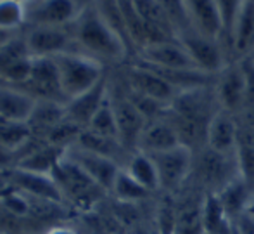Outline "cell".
I'll return each mask as SVG.
<instances>
[{"mask_svg":"<svg viewBox=\"0 0 254 234\" xmlns=\"http://www.w3.org/2000/svg\"><path fill=\"white\" fill-rule=\"evenodd\" d=\"M74 42L97 61H121L128 52L123 38L107 24L95 7L87 5L73 23Z\"/></svg>","mask_w":254,"mask_h":234,"instance_id":"1","label":"cell"},{"mask_svg":"<svg viewBox=\"0 0 254 234\" xmlns=\"http://www.w3.org/2000/svg\"><path fill=\"white\" fill-rule=\"evenodd\" d=\"M54 59H56L57 70H59L61 87H63L66 101H71L81 96L83 92L90 91L102 78H106L101 61L94 59L87 54L69 50V52L59 54Z\"/></svg>","mask_w":254,"mask_h":234,"instance_id":"2","label":"cell"},{"mask_svg":"<svg viewBox=\"0 0 254 234\" xmlns=\"http://www.w3.org/2000/svg\"><path fill=\"white\" fill-rule=\"evenodd\" d=\"M52 177L56 179L63 196L81 208H88L95 205L102 198V194L107 193L66 153L57 161Z\"/></svg>","mask_w":254,"mask_h":234,"instance_id":"3","label":"cell"},{"mask_svg":"<svg viewBox=\"0 0 254 234\" xmlns=\"http://www.w3.org/2000/svg\"><path fill=\"white\" fill-rule=\"evenodd\" d=\"M194 170L204 186L213 187V193H218L230 181L239 177L235 154L216 153L207 146L199 149L197 158H194Z\"/></svg>","mask_w":254,"mask_h":234,"instance_id":"4","label":"cell"},{"mask_svg":"<svg viewBox=\"0 0 254 234\" xmlns=\"http://www.w3.org/2000/svg\"><path fill=\"white\" fill-rule=\"evenodd\" d=\"M19 89H23L37 101H56V103L67 104L54 57H35L30 78Z\"/></svg>","mask_w":254,"mask_h":234,"instance_id":"5","label":"cell"},{"mask_svg":"<svg viewBox=\"0 0 254 234\" xmlns=\"http://www.w3.org/2000/svg\"><path fill=\"white\" fill-rule=\"evenodd\" d=\"M33 59L26 38L16 37L0 49V80L2 84L21 87L26 84L33 68Z\"/></svg>","mask_w":254,"mask_h":234,"instance_id":"6","label":"cell"},{"mask_svg":"<svg viewBox=\"0 0 254 234\" xmlns=\"http://www.w3.org/2000/svg\"><path fill=\"white\" fill-rule=\"evenodd\" d=\"M178 40L185 47L189 56L192 57L195 68L201 70L202 73L218 75L227 66L223 49H221L220 42L214 40V38L204 37V35L197 33L190 28V30L178 35Z\"/></svg>","mask_w":254,"mask_h":234,"instance_id":"7","label":"cell"},{"mask_svg":"<svg viewBox=\"0 0 254 234\" xmlns=\"http://www.w3.org/2000/svg\"><path fill=\"white\" fill-rule=\"evenodd\" d=\"M87 5L81 0H35L26 5V21L33 26L73 24Z\"/></svg>","mask_w":254,"mask_h":234,"instance_id":"8","label":"cell"},{"mask_svg":"<svg viewBox=\"0 0 254 234\" xmlns=\"http://www.w3.org/2000/svg\"><path fill=\"white\" fill-rule=\"evenodd\" d=\"M159 174V184L164 189H177L194 170V151L185 146L173 147L164 153L151 154Z\"/></svg>","mask_w":254,"mask_h":234,"instance_id":"9","label":"cell"},{"mask_svg":"<svg viewBox=\"0 0 254 234\" xmlns=\"http://www.w3.org/2000/svg\"><path fill=\"white\" fill-rule=\"evenodd\" d=\"M214 94L221 110L232 115L242 111L246 99V75L241 61L227 64L218 73Z\"/></svg>","mask_w":254,"mask_h":234,"instance_id":"10","label":"cell"},{"mask_svg":"<svg viewBox=\"0 0 254 234\" xmlns=\"http://www.w3.org/2000/svg\"><path fill=\"white\" fill-rule=\"evenodd\" d=\"M127 78L131 92L140 94V96L157 101L161 104H166V106L173 103V99L178 94L163 77H159L156 71H152L151 68H147L142 63L131 66L127 73Z\"/></svg>","mask_w":254,"mask_h":234,"instance_id":"11","label":"cell"},{"mask_svg":"<svg viewBox=\"0 0 254 234\" xmlns=\"http://www.w3.org/2000/svg\"><path fill=\"white\" fill-rule=\"evenodd\" d=\"M24 38L33 57H56L69 52L74 42L73 33L64 26H33Z\"/></svg>","mask_w":254,"mask_h":234,"instance_id":"12","label":"cell"},{"mask_svg":"<svg viewBox=\"0 0 254 234\" xmlns=\"http://www.w3.org/2000/svg\"><path fill=\"white\" fill-rule=\"evenodd\" d=\"M66 154L74 163L80 165L104 191L113 189L114 181H116L118 174H120V170H121V167L118 165L116 160L102 156V154H97V153H92V151L81 149V147L74 146V144L67 147Z\"/></svg>","mask_w":254,"mask_h":234,"instance_id":"13","label":"cell"},{"mask_svg":"<svg viewBox=\"0 0 254 234\" xmlns=\"http://www.w3.org/2000/svg\"><path fill=\"white\" fill-rule=\"evenodd\" d=\"M114 117L118 123V135L123 147H137L147 120L137 110L128 96H111Z\"/></svg>","mask_w":254,"mask_h":234,"instance_id":"14","label":"cell"},{"mask_svg":"<svg viewBox=\"0 0 254 234\" xmlns=\"http://www.w3.org/2000/svg\"><path fill=\"white\" fill-rule=\"evenodd\" d=\"M12 187L19 189L26 196L35 200H45L52 203H63L64 196L57 186L56 179L47 174H37V172L21 170V168H10L9 170Z\"/></svg>","mask_w":254,"mask_h":234,"instance_id":"15","label":"cell"},{"mask_svg":"<svg viewBox=\"0 0 254 234\" xmlns=\"http://www.w3.org/2000/svg\"><path fill=\"white\" fill-rule=\"evenodd\" d=\"M140 54V61L157 68H166V70H197L192 57L185 50V47L180 44V40L149 45L145 49H142Z\"/></svg>","mask_w":254,"mask_h":234,"instance_id":"16","label":"cell"},{"mask_svg":"<svg viewBox=\"0 0 254 234\" xmlns=\"http://www.w3.org/2000/svg\"><path fill=\"white\" fill-rule=\"evenodd\" d=\"M239 132H241V127L235 121L234 115L220 110L209 121L206 146L221 154H235L239 144Z\"/></svg>","mask_w":254,"mask_h":234,"instance_id":"17","label":"cell"},{"mask_svg":"<svg viewBox=\"0 0 254 234\" xmlns=\"http://www.w3.org/2000/svg\"><path fill=\"white\" fill-rule=\"evenodd\" d=\"M109 97V87H107V80L102 78L97 85L90 89V91L83 92L81 96L74 97V99L67 101L66 104V115L67 120L76 123L78 127L87 128L94 115L101 110L104 101Z\"/></svg>","mask_w":254,"mask_h":234,"instance_id":"18","label":"cell"},{"mask_svg":"<svg viewBox=\"0 0 254 234\" xmlns=\"http://www.w3.org/2000/svg\"><path fill=\"white\" fill-rule=\"evenodd\" d=\"M192 30L204 37L220 40L223 37V24L218 12L216 0H185Z\"/></svg>","mask_w":254,"mask_h":234,"instance_id":"19","label":"cell"},{"mask_svg":"<svg viewBox=\"0 0 254 234\" xmlns=\"http://www.w3.org/2000/svg\"><path fill=\"white\" fill-rule=\"evenodd\" d=\"M37 99L14 85L0 84V121L28 123Z\"/></svg>","mask_w":254,"mask_h":234,"instance_id":"20","label":"cell"},{"mask_svg":"<svg viewBox=\"0 0 254 234\" xmlns=\"http://www.w3.org/2000/svg\"><path fill=\"white\" fill-rule=\"evenodd\" d=\"M178 146H182V144L173 125L166 118H157V120L147 121L140 139H138L137 149L147 154H157Z\"/></svg>","mask_w":254,"mask_h":234,"instance_id":"21","label":"cell"},{"mask_svg":"<svg viewBox=\"0 0 254 234\" xmlns=\"http://www.w3.org/2000/svg\"><path fill=\"white\" fill-rule=\"evenodd\" d=\"M232 47L241 57H249L254 52V0H242L241 12L234 28Z\"/></svg>","mask_w":254,"mask_h":234,"instance_id":"22","label":"cell"},{"mask_svg":"<svg viewBox=\"0 0 254 234\" xmlns=\"http://www.w3.org/2000/svg\"><path fill=\"white\" fill-rule=\"evenodd\" d=\"M204 234H230L234 219L227 214L218 193H209L201 205Z\"/></svg>","mask_w":254,"mask_h":234,"instance_id":"23","label":"cell"},{"mask_svg":"<svg viewBox=\"0 0 254 234\" xmlns=\"http://www.w3.org/2000/svg\"><path fill=\"white\" fill-rule=\"evenodd\" d=\"M254 187L249 184L246 179H242L241 175L235 177L234 181H230L223 189L218 191V196H220L221 203H223L227 214L232 219L239 217V215L246 214L249 208V203L253 200Z\"/></svg>","mask_w":254,"mask_h":234,"instance_id":"24","label":"cell"},{"mask_svg":"<svg viewBox=\"0 0 254 234\" xmlns=\"http://www.w3.org/2000/svg\"><path fill=\"white\" fill-rule=\"evenodd\" d=\"M64 153H66V149L52 146V144L40 146V147H37V149L24 154V156L17 161L16 168L28 170V172H37V174L52 175L57 161L64 156Z\"/></svg>","mask_w":254,"mask_h":234,"instance_id":"25","label":"cell"},{"mask_svg":"<svg viewBox=\"0 0 254 234\" xmlns=\"http://www.w3.org/2000/svg\"><path fill=\"white\" fill-rule=\"evenodd\" d=\"M67 118L66 115V104L56 103V101H37L35 110L31 113L28 125L31 132H52L57 125H61Z\"/></svg>","mask_w":254,"mask_h":234,"instance_id":"26","label":"cell"},{"mask_svg":"<svg viewBox=\"0 0 254 234\" xmlns=\"http://www.w3.org/2000/svg\"><path fill=\"white\" fill-rule=\"evenodd\" d=\"M125 170L135 179L140 186H144L147 191H156L157 187H161L159 184V174H157L156 163H154L152 156L147 153H135L133 156L128 160V165Z\"/></svg>","mask_w":254,"mask_h":234,"instance_id":"27","label":"cell"},{"mask_svg":"<svg viewBox=\"0 0 254 234\" xmlns=\"http://www.w3.org/2000/svg\"><path fill=\"white\" fill-rule=\"evenodd\" d=\"M131 2H133L135 9H137L138 16L144 19V23L147 26L157 28V30L178 38L177 28L173 26L171 19L168 17V14L164 12V9L157 0H131Z\"/></svg>","mask_w":254,"mask_h":234,"instance_id":"28","label":"cell"},{"mask_svg":"<svg viewBox=\"0 0 254 234\" xmlns=\"http://www.w3.org/2000/svg\"><path fill=\"white\" fill-rule=\"evenodd\" d=\"M235 158H237L239 175L254 186V130L251 128H241L239 132Z\"/></svg>","mask_w":254,"mask_h":234,"instance_id":"29","label":"cell"},{"mask_svg":"<svg viewBox=\"0 0 254 234\" xmlns=\"http://www.w3.org/2000/svg\"><path fill=\"white\" fill-rule=\"evenodd\" d=\"M74 146L81 147V149L92 151V153L102 154V156L113 158V160H116V154L123 149V144L120 140L104 137V135L95 134V132L88 130V128L81 130V134L78 135Z\"/></svg>","mask_w":254,"mask_h":234,"instance_id":"30","label":"cell"},{"mask_svg":"<svg viewBox=\"0 0 254 234\" xmlns=\"http://www.w3.org/2000/svg\"><path fill=\"white\" fill-rule=\"evenodd\" d=\"M31 128L21 121H0V149L16 153L31 139Z\"/></svg>","mask_w":254,"mask_h":234,"instance_id":"31","label":"cell"},{"mask_svg":"<svg viewBox=\"0 0 254 234\" xmlns=\"http://www.w3.org/2000/svg\"><path fill=\"white\" fill-rule=\"evenodd\" d=\"M111 193L120 201H123V203H137V201L145 200L151 194V191H147L144 186H140L125 168H121L116 181H114Z\"/></svg>","mask_w":254,"mask_h":234,"instance_id":"32","label":"cell"},{"mask_svg":"<svg viewBox=\"0 0 254 234\" xmlns=\"http://www.w3.org/2000/svg\"><path fill=\"white\" fill-rule=\"evenodd\" d=\"M87 128L92 132H95V134H99V135H104V137L120 140V135H118L116 117H114L113 103H111V94H109V97L104 101L101 110L94 115V118L90 120V123H88Z\"/></svg>","mask_w":254,"mask_h":234,"instance_id":"33","label":"cell"},{"mask_svg":"<svg viewBox=\"0 0 254 234\" xmlns=\"http://www.w3.org/2000/svg\"><path fill=\"white\" fill-rule=\"evenodd\" d=\"M173 234H204L201 207L187 205L177 212V226Z\"/></svg>","mask_w":254,"mask_h":234,"instance_id":"34","label":"cell"},{"mask_svg":"<svg viewBox=\"0 0 254 234\" xmlns=\"http://www.w3.org/2000/svg\"><path fill=\"white\" fill-rule=\"evenodd\" d=\"M26 23V7L17 0H0V28L16 30Z\"/></svg>","mask_w":254,"mask_h":234,"instance_id":"35","label":"cell"},{"mask_svg":"<svg viewBox=\"0 0 254 234\" xmlns=\"http://www.w3.org/2000/svg\"><path fill=\"white\" fill-rule=\"evenodd\" d=\"M0 205L5 212H9L14 217H26L31 212V201L24 193H21L19 189L12 187L10 191H7L3 196H0Z\"/></svg>","mask_w":254,"mask_h":234,"instance_id":"36","label":"cell"},{"mask_svg":"<svg viewBox=\"0 0 254 234\" xmlns=\"http://www.w3.org/2000/svg\"><path fill=\"white\" fill-rule=\"evenodd\" d=\"M218 12L221 17V24H223V35L232 45V37H234V28L237 23L239 12H241L242 0H216Z\"/></svg>","mask_w":254,"mask_h":234,"instance_id":"37","label":"cell"},{"mask_svg":"<svg viewBox=\"0 0 254 234\" xmlns=\"http://www.w3.org/2000/svg\"><path fill=\"white\" fill-rule=\"evenodd\" d=\"M168 17L171 19L173 26L177 28V33H184V31L190 30V19H189L187 7H185V0H157Z\"/></svg>","mask_w":254,"mask_h":234,"instance_id":"38","label":"cell"},{"mask_svg":"<svg viewBox=\"0 0 254 234\" xmlns=\"http://www.w3.org/2000/svg\"><path fill=\"white\" fill-rule=\"evenodd\" d=\"M156 221L159 234H173L175 226H177V212L170 205H163V207H159Z\"/></svg>","mask_w":254,"mask_h":234,"instance_id":"39","label":"cell"},{"mask_svg":"<svg viewBox=\"0 0 254 234\" xmlns=\"http://www.w3.org/2000/svg\"><path fill=\"white\" fill-rule=\"evenodd\" d=\"M234 224L237 226L241 234H254V217L249 214H242L234 219Z\"/></svg>","mask_w":254,"mask_h":234,"instance_id":"40","label":"cell"},{"mask_svg":"<svg viewBox=\"0 0 254 234\" xmlns=\"http://www.w3.org/2000/svg\"><path fill=\"white\" fill-rule=\"evenodd\" d=\"M12 189V182H10L9 170H0V196Z\"/></svg>","mask_w":254,"mask_h":234,"instance_id":"41","label":"cell"},{"mask_svg":"<svg viewBox=\"0 0 254 234\" xmlns=\"http://www.w3.org/2000/svg\"><path fill=\"white\" fill-rule=\"evenodd\" d=\"M16 30H5V28H0V49L5 44H9L14 37H16Z\"/></svg>","mask_w":254,"mask_h":234,"instance_id":"42","label":"cell"},{"mask_svg":"<svg viewBox=\"0 0 254 234\" xmlns=\"http://www.w3.org/2000/svg\"><path fill=\"white\" fill-rule=\"evenodd\" d=\"M45 234H78V233L74 229L67 228V226H56V228L49 229Z\"/></svg>","mask_w":254,"mask_h":234,"instance_id":"43","label":"cell"},{"mask_svg":"<svg viewBox=\"0 0 254 234\" xmlns=\"http://www.w3.org/2000/svg\"><path fill=\"white\" fill-rule=\"evenodd\" d=\"M246 214H249V215H253L254 217V194H253V200H251V203H249V208H248V212Z\"/></svg>","mask_w":254,"mask_h":234,"instance_id":"44","label":"cell"},{"mask_svg":"<svg viewBox=\"0 0 254 234\" xmlns=\"http://www.w3.org/2000/svg\"><path fill=\"white\" fill-rule=\"evenodd\" d=\"M17 2H21V3H23L24 7H26V5H30V3H33L35 0H17Z\"/></svg>","mask_w":254,"mask_h":234,"instance_id":"45","label":"cell"},{"mask_svg":"<svg viewBox=\"0 0 254 234\" xmlns=\"http://www.w3.org/2000/svg\"><path fill=\"white\" fill-rule=\"evenodd\" d=\"M230 234H241V233H239V229H237V226H235V224H234V228H232Z\"/></svg>","mask_w":254,"mask_h":234,"instance_id":"46","label":"cell"},{"mask_svg":"<svg viewBox=\"0 0 254 234\" xmlns=\"http://www.w3.org/2000/svg\"><path fill=\"white\" fill-rule=\"evenodd\" d=\"M249 57H253V61H254V52L251 54V56H249Z\"/></svg>","mask_w":254,"mask_h":234,"instance_id":"47","label":"cell"},{"mask_svg":"<svg viewBox=\"0 0 254 234\" xmlns=\"http://www.w3.org/2000/svg\"><path fill=\"white\" fill-rule=\"evenodd\" d=\"M0 84H2V80H0Z\"/></svg>","mask_w":254,"mask_h":234,"instance_id":"48","label":"cell"}]
</instances>
